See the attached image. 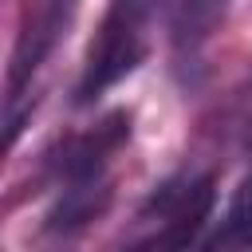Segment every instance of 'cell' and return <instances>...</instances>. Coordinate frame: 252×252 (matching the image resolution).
<instances>
[{"label":"cell","instance_id":"6da1fadb","mask_svg":"<svg viewBox=\"0 0 252 252\" xmlns=\"http://www.w3.org/2000/svg\"><path fill=\"white\" fill-rule=\"evenodd\" d=\"M142 20H138V8L130 0H114L110 12L102 16V28H98V39L87 55V71L79 79V102H94L106 87H114L122 75H130L138 63H142Z\"/></svg>","mask_w":252,"mask_h":252},{"label":"cell","instance_id":"7a4b0ae2","mask_svg":"<svg viewBox=\"0 0 252 252\" xmlns=\"http://www.w3.org/2000/svg\"><path fill=\"white\" fill-rule=\"evenodd\" d=\"M126 138H130V114L118 110V114H110L102 126H94L91 134L75 138V142L63 150L59 169H63L67 177H91V173L106 161V154H114Z\"/></svg>","mask_w":252,"mask_h":252},{"label":"cell","instance_id":"3957f363","mask_svg":"<svg viewBox=\"0 0 252 252\" xmlns=\"http://www.w3.org/2000/svg\"><path fill=\"white\" fill-rule=\"evenodd\" d=\"M213 201H217V189H213V177H201L193 185H185L177 197H173V209H169V220H165V232L161 240L169 248H189V240L201 232V224L209 220L213 213Z\"/></svg>","mask_w":252,"mask_h":252},{"label":"cell","instance_id":"277c9868","mask_svg":"<svg viewBox=\"0 0 252 252\" xmlns=\"http://www.w3.org/2000/svg\"><path fill=\"white\" fill-rule=\"evenodd\" d=\"M102 205H106V197L94 201V193H83V189H79L71 201H63V205L51 213V228H79V224L94 220V217L102 213Z\"/></svg>","mask_w":252,"mask_h":252},{"label":"cell","instance_id":"5b68a950","mask_svg":"<svg viewBox=\"0 0 252 252\" xmlns=\"http://www.w3.org/2000/svg\"><path fill=\"white\" fill-rule=\"evenodd\" d=\"M244 232H252V173L244 177V185L236 189V197H232V205H228L220 240L228 244V240H236V236H244ZM220 240H217V244H220Z\"/></svg>","mask_w":252,"mask_h":252},{"label":"cell","instance_id":"8992f818","mask_svg":"<svg viewBox=\"0 0 252 252\" xmlns=\"http://www.w3.org/2000/svg\"><path fill=\"white\" fill-rule=\"evenodd\" d=\"M134 252H177V248H169V244L158 236V240H150V244H142V248H134Z\"/></svg>","mask_w":252,"mask_h":252}]
</instances>
